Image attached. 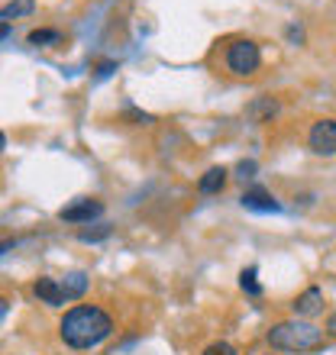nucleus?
I'll return each instance as SVG.
<instances>
[{
    "label": "nucleus",
    "mask_w": 336,
    "mask_h": 355,
    "mask_svg": "<svg viewBox=\"0 0 336 355\" xmlns=\"http://www.w3.org/2000/svg\"><path fill=\"white\" fill-rule=\"evenodd\" d=\"M7 149V136H3V132H0V152Z\"/></svg>",
    "instance_id": "nucleus-24"
},
{
    "label": "nucleus",
    "mask_w": 336,
    "mask_h": 355,
    "mask_svg": "<svg viewBox=\"0 0 336 355\" xmlns=\"http://www.w3.org/2000/svg\"><path fill=\"white\" fill-rule=\"evenodd\" d=\"M26 42L36 49L39 46H58V42H62V33H58V29H33Z\"/></svg>",
    "instance_id": "nucleus-13"
},
{
    "label": "nucleus",
    "mask_w": 336,
    "mask_h": 355,
    "mask_svg": "<svg viewBox=\"0 0 336 355\" xmlns=\"http://www.w3.org/2000/svg\"><path fill=\"white\" fill-rule=\"evenodd\" d=\"M240 204H243L246 210H252V214H278L281 210V204L275 200V194L265 191V187H249V191H243Z\"/></svg>",
    "instance_id": "nucleus-7"
},
{
    "label": "nucleus",
    "mask_w": 336,
    "mask_h": 355,
    "mask_svg": "<svg viewBox=\"0 0 336 355\" xmlns=\"http://www.w3.org/2000/svg\"><path fill=\"white\" fill-rule=\"evenodd\" d=\"M224 65L230 75L236 78H249L262 68V49L252 39H233L224 52Z\"/></svg>",
    "instance_id": "nucleus-3"
},
{
    "label": "nucleus",
    "mask_w": 336,
    "mask_h": 355,
    "mask_svg": "<svg viewBox=\"0 0 336 355\" xmlns=\"http://www.w3.org/2000/svg\"><path fill=\"white\" fill-rule=\"evenodd\" d=\"M291 310H294V317L298 320H308V317H317V313H324V291L314 284V288L301 291L298 297H294V304H291Z\"/></svg>",
    "instance_id": "nucleus-8"
},
{
    "label": "nucleus",
    "mask_w": 336,
    "mask_h": 355,
    "mask_svg": "<svg viewBox=\"0 0 336 355\" xmlns=\"http://www.w3.org/2000/svg\"><path fill=\"white\" fill-rule=\"evenodd\" d=\"M36 10V0H10L0 7V23H10V19H19V17H29Z\"/></svg>",
    "instance_id": "nucleus-11"
},
{
    "label": "nucleus",
    "mask_w": 336,
    "mask_h": 355,
    "mask_svg": "<svg viewBox=\"0 0 336 355\" xmlns=\"http://www.w3.org/2000/svg\"><path fill=\"white\" fill-rule=\"evenodd\" d=\"M87 284H91V281H87L84 271H72V275H65V281H62V291H65L68 300H78V297H84Z\"/></svg>",
    "instance_id": "nucleus-12"
},
{
    "label": "nucleus",
    "mask_w": 336,
    "mask_h": 355,
    "mask_svg": "<svg viewBox=\"0 0 336 355\" xmlns=\"http://www.w3.org/2000/svg\"><path fill=\"white\" fill-rule=\"evenodd\" d=\"M13 245H17V243H13V239H3V243H0V255H3V252H10Z\"/></svg>",
    "instance_id": "nucleus-21"
},
{
    "label": "nucleus",
    "mask_w": 336,
    "mask_h": 355,
    "mask_svg": "<svg viewBox=\"0 0 336 355\" xmlns=\"http://www.w3.org/2000/svg\"><path fill=\"white\" fill-rule=\"evenodd\" d=\"M201 355H240V352H236L230 343H224V339H220V343H210V346H207Z\"/></svg>",
    "instance_id": "nucleus-16"
},
{
    "label": "nucleus",
    "mask_w": 336,
    "mask_h": 355,
    "mask_svg": "<svg viewBox=\"0 0 336 355\" xmlns=\"http://www.w3.org/2000/svg\"><path fill=\"white\" fill-rule=\"evenodd\" d=\"M278 113V101L275 97H255V101L246 107V116L252 123H271V116Z\"/></svg>",
    "instance_id": "nucleus-10"
},
{
    "label": "nucleus",
    "mask_w": 336,
    "mask_h": 355,
    "mask_svg": "<svg viewBox=\"0 0 336 355\" xmlns=\"http://www.w3.org/2000/svg\"><path fill=\"white\" fill-rule=\"evenodd\" d=\"M107 236H110V226H97V230H81V233H78V239H81V243H101V239H107Z\"/></svg>",
    "instance_id": "nucleus-15"
},
{
    "label": "nucleus",
    "mask_w": 336,
    "mask_h": 355,
    "mask_svg": "<svg viewBox=\"0 0 336 355\" xmlns=\"http://www.w3.org/2000/svg\"><path fill=\"white\" fill-rule=\"evenodd\" d=\"M327 333H333V336H336V313L327 320Z\"/></svg>",
    "instance_id": "nucleus-22"
},
{
    "label": "nucleus",
    "mask_w": 336,
    "mask_h": 355,
    "mask_svg": "<svg viewBox=\"0 0 336 355\" xmlns=\"http://www.w3.org/2000/svg\"><path fill=\"white\" fill-rule=\"evenodd\" d=\"M113 68H117V62H103L101 68H97V78H107L113 71Z\"/></svg>",
    "instance_id": "nucleus-19"
},
{
    "label": "nucleus",
    "mask_w": 336,
    "mask_h": 355,
    "mask_svg": "<svg viewBox=\"0 0 336 355\" xmlns=\"http://www.w3.org/2000/svg\"><path fill=\"white\" fill-rule=\"evenodd\" d=\"M269 346L275 352H291V355H304V352H314V349L324 346V329L308 323V320H281V323H271L269 333Z\"/></svg>",
    "instance_id": "nucleus-2"
},
{
    "label": "nucleus",
    "mask_w": 336,
    "mask_h": 355,
    "mask_svg": "<svg viewBox=\"0 0 336 355\" xmlns=\"http://www.w3.org/2000/svg\"><path fill=\"white\" fill-rule=\"evenodd\" d=\"M240 288H243L246 294H249V297H259V294H262L259 271L252 268V265H249V268H243V271H240Z\"/></svg>",
    "instance_id": "nucleus-14"
},
{
    "label": "nucleus",
    "mask_w": 336,
    "mask_h": 355,
    "mask_svg": "<svg viewBox=\"0 0 336 355\" xmlns=\"http://www.w3.org/2000/svg\"><path fill=\"white\" fill-rule=\"evenodd\" d=\"M308 146H310V152H317V155H324V159L336 155V120L333 116H324V120H317L314 126H310Z\"/></svg>",
    "instance_id": "nucleus-4"
},
{
    "label": "nucleus",
    "mask_w": 336,
    "mask_h": 355,
    "mask_svg": "<svg viewBox=\"0 0 336 355\" xmlns=\"http://www.w3.org/2000/svg\"><path fill=\"white\" fill-rule=\"evenodd\" d=\"M288 39H291V42H301V39H304V33H301L298 26H291L288 29Z\"/></svg>",
    "instance_id": "nucleus-20"
},
{
    "label": "nucleus",
    "mask_w": 336,
    "mask_h": 355,
    "mask_svg": "<svg viewBox=\"0 0 336 355\" xmlns=\"http://www.w3.org/2000/svg\"><path fill=\"white\" fill-rule=\"evenodd\" d=\"M113 336V317L97 304H78V307L65 310V317L58 323V339L68 349H97L101 343Z\"/></svg>",
    "instance_id": "nucleus-1"
},
{
    "label": "nucleus",
    "mask_w": 336,
    "mask_h": 355,
    "mask_svg": "<svg viewBox=\"0 0 336 355\" xmlns=\"http://www.w3.org/2000/svg\"><path fill=\"white\" fill-rule=\"evenodd\" d=\"M33 294H36L39 304H46V307H65L68 304L65 291H62V281L49 278V275H42V278L33 281Z\"/></svg>",
    "instance_id": "nucleus-6"
},
{
    "label": "nucleus",
    "mask_w": 336,
    "mask_h": 355,
    "mask_svg": "<svg viewBox=\"0 0 336 355\" xmlns=\"http://www.w3.org/2000/svg\"><path fill=\"white\" fill-rule=\"evenodd\" d=\"M255 168H259L255 162H240V165H236V175L246 181V178H255Z\"/></svg>",
    "instance_id": "nucleus-17"
},
{
    "label": "nucleus",
    "mask_w": 336,
    "mask_h": 355,
    "mask_svg": "<svg viewBox=\"0 0 336 355\" xmlns=\"http://www.w3.org/2000/svg\"><path fill=\"white\" fill-rule=\"evenodd\" d=\"M226 181H230V171L217 165V168H207L204 175H201V181H197V191H201V194H207V197H210V194H220V191L226 187Z\"/></svg>",
    "instance_id": "nucleus-9"
},
{
    "label": "nucleus",
    "mask_w": 336,
    "mask_h": 355,
    "mask_svg": "<svg viewBox=\"0 0 336 355\" xmlns=\"http://www.w3.org/2000/svg\"><path fill=\"white\" fill-rule=\"evenodd\" d=\"M7 313H10V297H3V294H0V323L7 320Z\"/></svg>",
    "instance_id": "nucleus-18"
},
{
    "label": "nucleus",
    "mask_w": 336,
    "mask_h": 355,
    "mask_svg": "<svg viewBox=\"0 0 336 355\" xmlns=\"http://www.w3.org/2000/svg\"><path fill=\"white\" fill-rule=\"evenodd\" d=\"M10 36V23H0V39H7Z\"/></svg>",
    "instance_id": "nucleus-23"
},
{
    "label": "nucleus",
    "mask_w": 336,
    "mask_h": 355,
    "mask_svg": "<svg viewBox=\"0 0 336 355\" xmlns=\"http://www.w3.org/2000/svg\"><path fill=\"white\" fill-rule=\"evenodd\" d=\"M101 214H103V204L97 197H78V200H72L68 207L58 210V220L62 223H91Z\"/></svg>",
    "instance_id": "nucleus-5"
}]
</instances>
